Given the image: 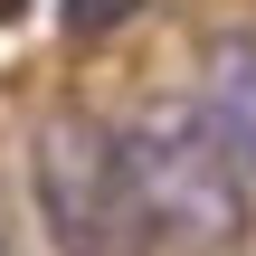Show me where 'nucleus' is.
<instances>
[{"label": "nucleus", "mask_w": 256, "mask_h": 256, "mask_svg": "<svg viewBox=\"0 0 256 256\" xmlns=\"http://www.w3.org/2000/svg\"><path fill=\"white\" fill-rule=\"evenodd\" d=\"M0 256H19V247H10V238H0Z\"/></svg>", "instance_id": "20e7f679"}, {"label": "nucleus", "mask_w": 256, "mask_h": 256, "mask_svg": "<svg viewBox=\"0 0 256 256\" xmlns=\"http://www.w3.org/2000/svg\"><path fill=\"white\" fill-rule=\"evenodd\" d=\"M124 162L152 218V247L171 256H238L247 247V162L218 142V124L200 114V95H162L124 124Z\"/></svg>", "instance_id": "f257e3e1"}, {"label": "nucleus", "mask_w": 256, "mask_h": 256, "mask_svg": "<svg viewBox=\"0 0 256 256\" xmlns=\"http://www.w3.org/2000/svg\"><path fill=\"white\" fill-rule=\"evenodd\" d=\"M200 114L218 124V142L256 171V38H218L200 57Z\"/></svg>", "instance_id": "7ed1b4c3"}, {"label": "nucleus", "mask_w": 256, "mask_h": 256, "mask_svg": "<svg viewBox=\"0 0 256 256\" xmlns=\"http://www.w3.org/2000/svg\"><path fill=\"white\" fill-rule=\"evenodd\" d=\"M38 209H48V238L66 256H152V218H142L124 133H104L86 114L48 124V142H38Z\"/></svg>", "instance_id": "f03ea898"}]
</instances>
